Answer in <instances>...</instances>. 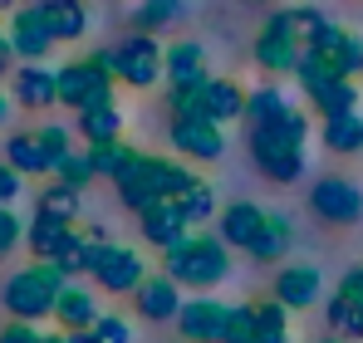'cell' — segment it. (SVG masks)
<instances>
[{
    "label": "cell",
    "mask_w": 363,
    "mask_h": 343,
    "mask_svg": "<svg viewBox=\"0 0 363 343\" xmlns=\"http://www.w3.org/2000/svg\"><path fill=\"white\" fill-rule=\"evenodd\" d=\"M319 30H324V15L309 10V5H285V10H275V15L260 25V35H255V64H260L265 74H295L304 50L314 45Z\"/></svg>",
    "instance_id": "1"
},
{
    "label": "cell",
    "mask_w": 363,
    "mask_h": 343,
    "mask_svg": "<svg viewBox=\"0 0 363 343\" xmlns=\"http://www.w3.org/2000/svg\"><path fill=\"white\" fill-rule=\"evenodd\" d=\"M304 142H309V123L300 108L265 118L250 128V157L270 181H300L304 176Z\"/></svg>",
    "instance_id": "2"
},
{
    "label": "cell",
    "mask_w": 363,
    "mask_h": 343,
    "mask_svg": "<svg viewBox=\"0 0 363 343\" xmlns=\"http://www.w3.org/2000/svg\"><path fill=\"white\" fill-rule=\"evenodd\" d=\"M226 250L231 245L221 235H206V230L201 235H186L182 245H172L162 255V275L177 280V285H191V289H211L231 275V255Z\"/></svg>",
    "instance_id": "3"
},
{
    "label": "cell",
    "mask_w": 363,
    "mask_h": 343,
    "mask_svg": "<svg viewBox=\"0 0 363 343\" xmlns=\"http://www.w3.org/2000/svg\"><path fill=\"white\" fill-rule=\"evenodd\" d=\"M64 285H69V280H64L50 260H35V265L15 270V275L5 280L0 304H5V314H10V319L40 324V319H50V314H55V299L64 294Z\"/></svg>",
    "instance_id": "4"
},
{
    "label": "cell",
    "mask_w": 363,
    "mask_h": 343,
    "mask_svg": "<svg viewBox=\"0 0 363 343\" xmlns=\"http://www.w3.org/2000/svg\"><path fill=\"white\" fill-rule=\"evenodd\" d=\"M55 84H60V103H69L74 113L94 108V103H113V84H118L113 50H94L89 59H74V64L55 69Z\"/></svg>",
    "instance_id": "5"
},
{
    "label": "cell",
    "mask_w": 363,
    "mask_h": 343,
    "mask_svg": "<svg viewBox=\"0 0 363 343\" xmlns=\"http://www.w3.org/2000/svg\"><path fill=\"white\" fill-rule=\"evenodd\" d=\"M89 280L108 294H133V289L147 280L143 270V255L128 250V245H113V240H94V255H89Z\"/></svg>",
    "instance_id": "6"
},
{
    "label": "cell",
    "mask_w": 363,
    "mask_h": 343,
    "mask_svg": "<svg viewBox=\"0 0 363 343\" xmlns=\"http://www.w3.org/2000/svg\"><path fill=\"white\" fill-rule=\"evenodd\" d=\"M172 147L186 162H216L226 152V133L206 113H186V118H172Z\"/></svg>",
    "instance_id": "7"
},
{
    "label": "cell",
    "mask_w": 363,
    "mask_h": 343,
    "mask_svg": "<svg viewBox=\"0 0 363 343\" xmlns=\"http://www.w3.org/2000/svg\"><path fill=\"white\" fill-rule=\"evenodd\" d=\"M113 69H118L123 84L133 89H152L162 79V50L152 35H128L118 50H113Z\"/></svg>",
    "instance_id": "8"
},
{
    "label": "cell",
    "mask_w": 363,
    "mask_h": 343,
    "mask_svg": "<svg viewBox=\"0 0 363 343\" xmlns=\"http://www.w3.org/2000/svg\"><path fill=\"white\" fill-rule=\"evenodd\" d=\"M309 206H314L329 226H354V221H363V191L354 181H344V176L314 181V186H309Z\"/></svg>",
    "instance_id": "9"
},
{
    "label": "cell",
    "mask_w": 363,
    "mask_h": 343,
    "mask_svg": "<svg viewBox=\"0 0 363 343\" xmlns=\"http://www.w3.org/2000/svg\"><path fill=\"white\" fill-rule=\"evenodd\" d=\"M226 319H231V309L221 304V299H182L177 309V334L186 343H221V334H226Z\"/></svg>",
    "instance_id": "10"
},
{
    "label": "cell",
    "mask_w": 363,
    "mask_h": 343,
    "mask_svg": "<svg viewBox=\"0 0 363 343\" xmlns=\"http://www.w3.org/2000/svg\"><path fill=\"white\" fill-rule=\"evenodd\" d=\"M113 186H118L123 206L143 216L147 206H157V201H162V191H157V157H147V152H133V157H128V167L113 176Z\"/></svg>",
    "instance_id": "11"
},
{
    "label": "cell",
    "mask_w": 363,
    "mask_h": 343,
    "mask_svg": "<svg viewBox=\"0 0 363 343\" xmlns=\"http://www.w3.org/2000/svg\"><path fill=\"white\" fill-rule=\"evenodd\" d=\"M10 55H20L25 64H40V59L50 55V45H55V35H50V25H45V15H40V5H20V10H10Z\"/></svg>",
    "instance_id": "12"
},
{
    "label": "cell",
    "mask_w": 363,
    "mask_h": 343,
    "mask_svg": "<svg viewBox=\"0 0 363 343\" xmlns=\"http://www.w3.org/2000/svg\"><path fill=\"white\" fill-rule=\"evenodd\" d=\"M133 309H138V319H147V324H172L177 309H182V285L167 280V275H147L143 285L133 289Z\"/></svg>",
    "instance_id": "13"
},
{
    "label": "cell",
    "mask_w": 363,
    "mask_h": 343,
    "mask_svg": "<svg viewBox=\"0 0 363 343\" xmlns=\"http://www.w3.org/2000/svg\"><path fill=\"white\" fill-rule=\"evenodd\" d=\"M138 226H143V240H147V245H157L162 255L191 235V221L182 216L177 201H157V206H147V211L138 216Z\"/></svg>",
    "instance_id": "14"
},
{
    "label": "cell",
    "mask_w": 363,
    "mask_h": 343,
    "mask_svg": "<svg viewBox=\"0 0 363 343\" xmlns=\"http://www.w3.org/2000/svg\"><path fill=\"white\" fill-rule=\"evenodd\" d=\"M221 216V240L231 245V250H255V240H260V230H265V206H255V201H231L226 211H216Z\"/></svg>",
    "instance_id": "15"
},
{
    "label": "cell",
    "mask_w": 363,
    "mask_h": 343,
    "mask_svg": "<svg viewBox=\"0 0 363 343\" xmlns=\"http://www.w3.org/2000/svg\"><path fill=\"white\" fill-rule=\"evenodd\" d=\"M275 294L270 299H280L290 314L295 309H309V304H319V294H324V280H319V270L314 265H285L280 275H275Z\"/></svg>",
    "instance_id": "16"
},
{
    "label": "cell",
    "mask_w": 363,
    "mask_h": 343,
    "mask_svg": "<svg viewBox=\"0 0 363 343\" xmlns=\"http://www.w3.org/2000/svg\"><path fill=\"white\" fill-rule=\"evenodd\" d=\"M104 309H99V299H94V289H74V285H64V294L55 299V324H60L64 334H84L94 319H99Z\"/></svg>",
    "instance_id": "17"
},
{
    "label": "cell",
    "mask_w": 363,
    "mask_h": 343,
    "mask_svg": "<svg viewBox=\"0 0 363 343\" xmlns=\"http://www.w3.org/2000/svg\"><path fill=\"white\" fill-rule=\"evenodd\" d=\"M74 133L84 137V147H104V142H118L123 133V113L113 103H94V108H79Z\"/></svg>",
    "instance_id": "18"
},
{
    "label": "cell",
    "mask_w": 363,
    "mask_h": 343,
    "mask_svg": "<svg viewBox=\"0 0 363 343\" xmlns=\"http://www.w3.org/2000/svg\"><path fill=\"white\" fill-rule=\"evenodd\" d=\"M15 99H20L25 108H50V103H60L55 69H45V64H25V69L15 74Z\"/></svg>",
    "instance_id": "19"
},
{
    "label": "cell",
    "mask_w": 363,
    "mask_h": 343,
    "mask_svg": "<svg viewBox=\"0 0 363 343\" xmlns=\"http://www.w3.org/2000/svg\"><path fill=\"white\" fill-rule=\"evenodd\" d=\"M35 5H40V15H45L55 45H60V40H79V35L89 30V10H84V0H35Z\"/></svg>",
    "instance_id": "20"
},
{
    "label": "cell",
    "mask_w": 363,
    "mask_h": 343,
    "mask_svg": "<svg viewBox=\"0 0 363 343\" xmlns=\"http://www.w3.org/2000/svg\"><path fill=\"white\" fill-rule=\"evenodd\" d=\"M201 113L211 118V123H236L245 113V89L231 84V79H211L206 94H201Z\"/></svg>",
    "instance_id": "21"
},
{
    "label": "cell",
    "mask_w": 363,
    "mask_h": 343,
    "mask_svg": "<svg viewBox=\"0 0 363 343\" xmlns=\"http://www.w3.org/2000/svg\"><path fill=\"white\" fill-rule=\"evenodd\" d=\"M324 147H329V152H339V157L363 152V113H359V108L324 118Z\"/></svg>",
    "instance_id": "22"
},
{
    "label": "cell",
    "mask_w": 363,
    "mask_h": 343,
    "mask_svg": "<svg viewBox=\"0 0 363 343\" xmlns=\"http://www.w3.org/2000/svg\"><path fill=\"white\" fill-rule=\"evenodd\" d=\"M89 255H94V240H89L84 230H69L60 245H55L50 265L60 270L64 280H79V275H89Z\"/></svg>",
    "instance_id": "23"
},
{
    "label": "cell",
    "mask_w": 363,
    "mask_h": 343,
    "mask_svg": "<svg viewBox=\"0 0 363 343\" xmlns=\"http://www.w3.org/2000/svg\"><path fill=\"white\" fill-rule=\"evenodd\" d=\"M290 240H295V226H290V216L285 211H270L265 216V230H260V240H255V260H265V265H275V260H285V250H290Z\"/></svg>",
    "instance_id": "24"
},
{
    "label": "cell",
    "mask_w": 363,
    "mask_h": 343,
    "mask_svg": "<svg viewBox=\"0 0 363 343\" xmlns=\"http://www.w3.org/2000/svg\"><path fill=\"white\" fill-rule=\"evenodd\" d=\"M69 230H74V221H64V216H50V211H35V221L25 226V240H30L35 260H50V255H55V245H60Z\"/></svg>",
    "instance_id": "25"
},
{
    "label": "cell",
    "mask_w": 363,
    "mask_h": 343,
    "mask_svg": "<svg viewBox=\"0 0 363 343\" xmlns=\"http://www.w3.org/2000/svg\"><path fill=\"white\" fill-rule=\"evenodd\" d=\"M128 20H133L138 35H157V30H167V25L182 20V0H138Z\"/></svg>",
    "instance_id": "26"
},
{
    "label": "cell",
    "mask_w": 363,
    "mask_h": 343,
    "mask_svg": "<svg viewBox=\"0 0 363 343\" xmlns=\"http://www.w3.org/2000/svg\"><path fill=\"white\" fill-rule=\"evenodd\" d=\"M290 309L280 299H265L255 304V343H290Z\"/></svg>",
    "instance_id": "27"
},
{
    "label": "cell",
    "mask_w": 363,
    "mask_h": 343,
    "mask_svg": "<svg viewBox=\"0 0 363 343\" xmlns=\"http://www.w3.org/2000/svg\"><path fill=\"white\" fill-rule=\"evenodd\" d=\"M5 162L20 172V176H25V172H50L35 133H10V137H5Z\"/></svg>",
    "instance_id": "28"
},
{
    "label": "cell",
    "mask_w": 363,
    "mask_h": 343,
    "mask_svg": "<svg viewBox=\"0 0 363 343\" xmlns=\"http://www.w3.org/2000/svg\"><path fill=\"white\" fill-rule=\"evenodd\" d=\"M309 103H314L324 118H329V113H349V108H359V89H354V79H334V84L314 89Z\"/></svg>",
    "instance_id": "29"
},
{
    "label": "cell",
    "mask_w": 363,
    "mask_h": 343,
    "mask_svg": "<svg viewBox=\"0 0 363 343\" xmlns=\"http://www.w3.org/2000/svg\"><path fill=\"white\" fill-rule=\"evenodd\" d=\"M196 181H201V176L186 167V162H167V157H157V191H162V201H182Z\"/></svg>",
    "instance_id": "30"
},
{
    "label": "cell",
    "mask_w": 363,
    "mask_h": 343,
    "mask_svg": "<svg viewBox=\"0 0 363 343\" xmlns=\"http://www.w3.org/2000/svg\"><path fill=\"white\" fill-rule=\"evenodd\" d=\"M79 201H84V191H79V186H69V181H60V176L40 191V211L64 216V221H74V216H79Z\"/></svg>",
    "instance_id": "31"
},
{
    "label": "cell",
    "mask_w": 363,
    "mask_h": 343,
    "mask_svg": "<svg viewBox=\"0 0 363 343\" xmlns=\"http://www.w3.org/2000/svg\"><path fill=\"white\" fill-rule=\"evenodd\" d=\"M162 69H167V84L206 74V59H201V45H172V50L162 55Z\"/></svg>",
    "instance_id": "32"
},
{
    "label": "cell",
    "mask_w": 363,
    "mask_h": 343,
    "mask_svg": "<svg viewBox=\"0 0 363 343\" xmlns=\"http://www.w3.org/2000/svg\"><path fill=\"white\" fill-rule=\"evenodd\" d=\"M324 319H329V329L339 334V339H363V314L349 304V299H339V294H329V304H324Z\"/></svg>",
    "instance_id": "33"
},
{
    "label": "cell",
    "mask_w": 363,
    "mask_h": 343,
    "mask_svg": "<svg viewBox=\"0 0 363 343\" xmlns=\"http://www.w3.org/2000/svg\"><path fill=\"white\" fill-rule=\"evenodd\" d=\"M290 108V99L280 94V89H255V94H245V128H255V123H265V118L285 113Z\"/></svg>",
    "instance_id": "34"
},
{
    "label": "cell",
    "mask_w": 363,
    "mask_h": 343,
    "mask_svg": "<svg viewBox=\"0 0 363 343\" xmlns=\"http://www.w3.org/2000/svg\"><path fill=\"white\" fill-rule=\"evenodd\" d=\"M35 137H40V152H45V162L50 172L60 167L64 157L74 152V128H60V123H45V128H35Z\"/></svg>",
    "instance_id": "35"
},
{
    "label": "cell",
    "mask_w": 363,
    "mask_h": 343,
    "mask_svg": "<svg viewBox=\"0 0 363 343\" xmlns=\"http://www.w3.org/2000/svg\"><path fill=\"white\" fill-rule=\"evenodd\" d=\"M79 339L84 343H133V329H128V319H118V314H99Z\"/></svg>",
    "instance_id": "36"
},
{
    "label": "cell",
    "mask_w": 363,
    "mask_h": 343,
    "mask_svg": "<svg viewBox=\"0 0 363 343\" xmlns=\"http://www.w3.org/2000/svg\"><path fill=\"white\" fill-rule=\"evenodd\" d=\"M177 206H182V216H186L191 226H201V221H211V216H216V191H211L206 181H196Z\"/></svg>",
    "instance_id": "37"
},
{
    "label": "cell",
    "mask_w": 363,
    "mask_h": 343,
    "mask_svg": "<svg viewBox=\"0 0 363 343\" xmlns=\"http://www.w3.org/2000/svg\"><path fill=\"white\" fill-rule=\"evenodd\" d=\"M55 176H60V181H69V186H79V191H84V186H89V181L99 176V172H94V157H89V147H84V152H69V157H64L60 167H55Z\"/></svg>",
    "instance_id": "38"
},
{
    "label": "cell",
    "mask_w": 363,
    "mask_h": 343,
    "mask_svg": "<svg viewBox=\"0 0 363 343\" xmlns=\"http://www.w3.org/2000/svg\"><path fill=\"white\" fill-rule=\"evenodd\" d=\"M89 157H94V172H99V176H118V172L128 167V157H133V147L104 142V147H89Z\"/></svg>",
    "instance_id": "39"
},
{
    "label": "cell",
    "mask_w": 363,
    "mask_h": 343,
    "mask_svg": "<svg viewBox=\"0 0 363 343\" xmlns=\"http://www.w3.org/2000/svg\"><path fill=\"white\" fill-rule=\"evenodd\" d=\"M221 343H255V304H236L231 309Z\"/></svg>",
    "instance_id": "40"
},
{
    "label": "cell",
    "mask_w": 363,
    "mask_h": 343,
    "mask_svg": "<svg viewBox=\"0 0 363 343\" xmlns=\"http://www.w3.org/2000/svg\"><path fill=\"white\" fill-rule=\"evenodd\" d=\"M20 240H25V226H20V216H15L10 206H0V260H5V255H10Z\"/></svg>",
    "instance_id": "41"
},
{
    "label": "cell",
    "mask_w": 363,
    "mask_h": 343,
    "mask_svg": "<svg viewBox=\"0 0 363 343\" xmlns=\"http://www.w3.org/2000/svg\"><path fill=\"white\" fill-rule=\"evenodd\" d=\"M0 343H45V334H40L35 324H25V319H10V324L0 329Z\"/></svg>",
    "instance_id": "42"
},
{
    "label": "cell",
    "mask_w": 363,
    "mask_h": 343,
    "mask_svg": "<svg viewBox=\"0 0 363 343\" xmlns=\"http://www.w3.org/2000/svg\"><path fill=\"white\" fill-rule=\"evenodd\" d=\"M20 186H25V181H20V172L10 167V162H0V206H10V201L20 196Z\"/></svg>",
    "instance_id": "43"
},
{
    "label": "cell",
    "mask_w": 363,
    "mask_h": 343,
    "mask_svg": "<svg viewBox=\"0 0 363 343\" xmlns=\"http://www.w3.org/2000/svg\"><path fill=\"white\" fill-rule=\"evenodd\" d=\"M0 74H10V35L0 30Z\"/></svg>",
    "instance_id": "44"
},
{
    "label": "cell",
    "mask_w": 363,
    "mask_h": 343,
    "mask_svg": "<svg viewBox=\"0 0 363 343\" xmlns=\"http://www.w3.org/2000/svg\"><path fill=\"white\" fill-rule=\"evenodd\" d=\"M45 343H84L79 334H45Z\"/></svg>",
    "instance_id": "45"
},
{
    "label": "cell",
    "mask_w": 363,
    "mask_h": 343,
    "mask_svg": "<svg viewBox=\"0 0 363 343\" xmlns=\"http://www.w3.org/2000/svg\"><path fill=\"white\" fill-rule=\"evenodd\" d=\"M5 118H10V103H5V94H0V128H5Z\"/></svg>",
    "instance_id": "46"
},
{
    "label": "cell",
    "mask_w": 363,
    "mask_h": 343,
    "mask_svg": "<svg viewBox=\"0 0 363 343\" xmlns=\"http://www.w3.org/2000/svg\"><path fill=\"white\" fill-rule=\"evenodd\" d=\"M15 5H20V0H0V10H15Z\"/></svg>",
    "instance_id": "47"
},
{
    "label": "cell",
    "mask_w": 363,
    "mask_h": 343,
    "mask_svg": "<svg viewBox=\"0 0 363 343\" xmlns=\"http://www.w3.org/2000/svg\"><path fill=\"white\" fill-rule=\"evenodd\" d=\"M319 343H349V339H339V334H334V339H319Z\"/></svg>",
    "instance_id": "48"
}]
</instances>
